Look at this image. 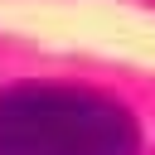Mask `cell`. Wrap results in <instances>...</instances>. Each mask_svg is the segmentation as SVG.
<instances>
[{
	"instance_id": "cell-1",
	"label": "cell",
	"mask_w": 155,
	"mask_h": 155,
	"mask_svg": "<svg viewBox=\"0 0 155 155\" xmlns=\"http://www.w3.org/2000/svg\"><path fill=\"white\" fill-rule=\"evenodd\" d=\"M126 107L73 87H19L0 97V155H136Z\"/></svg>"
}]
</instances>
